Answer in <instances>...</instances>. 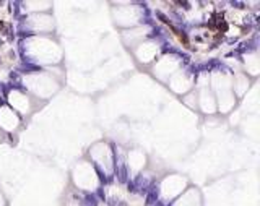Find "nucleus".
<instances>
[]
</instances>
